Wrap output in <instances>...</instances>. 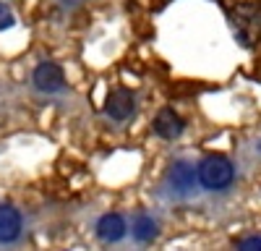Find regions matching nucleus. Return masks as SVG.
<instances>
[{"instance_id": "f257e3e1", "label": "nucleus", "mask_w": 261, "mask_h": 251, "mask_svg": "<svg viewBox=\"0 0 261 251\" xmlns=\"http://www.w3.org/2000/svg\"><path fill=\"white\" fill-rule=\"evenodd\" d=\"M196 175H199V183L204 188H209V191H222V188H227L232 183V165L227 157L222 155H212L206 157L201 165H199V170H196Z\"/></svg>"}, {"instance_id": "f03ea898", "label": "nucleus", "mask_w": 261, "mask_h": 251, "mask_svg": "<svg viewBox=\"0 0 261 251\" xmlns=\"http://www.w3.org/2000/svg\"><path fill=\"white\" fill-rule=\"evenodd\" d=\"M63 84H65V76H63V71L55 66V63H42V66H37V71H34V87L39 92H47V94L60 92Z\"/></svg>"}, {"instance_id": "7ed1b4c3", "label": "nucleus", "mask_w": 261, "mask_h": 251, "mask_svg": "<svg viewBox=\"0 0 261 251\" xmlns=\"http://www.w3.org/2000/svg\"><path fill=\"white\" fill-rule=\"evenodd\" d=\"M105 110H107V115H110L113 120L130 118V113H134V94L125 92V89L113 92L110 97H107V102H105Z\"/></svg>"}, {"instance_id": "20e7f679", "label": "nucleus", "mask_w": 261, "mask_h": 251, "mask_svg": "<svg viewBox=\"0 0 261 251\" xmlns=\"http://www.w3.org/2000/svg\"><path fill=\"white\" fill-rule=\"evenodd\" d=\"M21 236V215L18 209L0 204V243H11Z\"/></svg>"}, {"instance_id": "39448f33", "label": "nucleus", "mask_w": 261, "mask_h": 251, "mask_svg": "<svg viewBox=\"0 0 261 251\" xmlns=\"http://www.w3.org/2000/svg\"><path fill=\"white\" fill-rule=\"evenodd\" d=\"M170 186L175 188L178 194H188L191 188L196 186V181H199V175H196V170L188 165V162H175L170 167Z\"/></svg>"}, {"instance_id": "423d86ee", "label": "nucleus", "mask_w": 261, "mask_h": 251, "mask_svg": "<svg viewBox=\"0 0 261 251\" xmlns=\"http://www.w3.org/2000/svg\"><path fill=\"white\" fill-rule=\"evenodd\" d=\"M97 236L107 243H115L125 236V222L120 215H105L99 222H97Z\"/></svg>"}, {"instance_id": "0eeeda50", "label": "nucleus", "mask_w": 261, "mask_h": 251, "mask_svg": "<svg viewBox=\"0 0 261 251\" xmlns=\"http://www.w3.org/2000/svg\"><path fill=\"white\" fill-rule=\"evenodd\" d=\"M180 131H183V120L172 113V110H162V113L154 118V134H157V136H162V139H175Z\"/></svg>"}, {"instance_id": "6e6552de", "label": "nucleus", "mask_w": 261, "mask_h": 251, "mask_svg": "<svg viewBox=\"0 0 261 251\" xmlns=\"http://www.w3.org/2000/svg\"><path fill=\"white\" fill-rule=\"evenodd\" d=\"M134 238L136 241H141V243H149V241H154L157 238V222L151 220V217H136V222H134Z\"/></svg>"}, {"instance_id": "1a4fd4ad", "label": "nucleus", "mask_w": 261, "mask_h": 251, "mask_svg": "<svg viewBox=\"0 0 261 251\" xmlns=\"http://www.w3.org/2000/svg\"><path fill=\"white\" fill-rule=\"evenodd\" d=\"M8 27H13V13L3 0H0V29H8Z\"/></svg>"}, {"instance_id": "9d476101", "label": "nucleus", "mask_w": 261, "mask_h": 251, "mask_svg": "<svg viewBox=\"0 0 261 251\" xmlns=\"http://www.w3.org/2000/svg\"><path fill=\"white\" fill-rule=\"evenodd\" d=\"M238 248H243V251H251V248H261V238H246V241H241L238 243Z\"/></svg>"}]
</instances>
